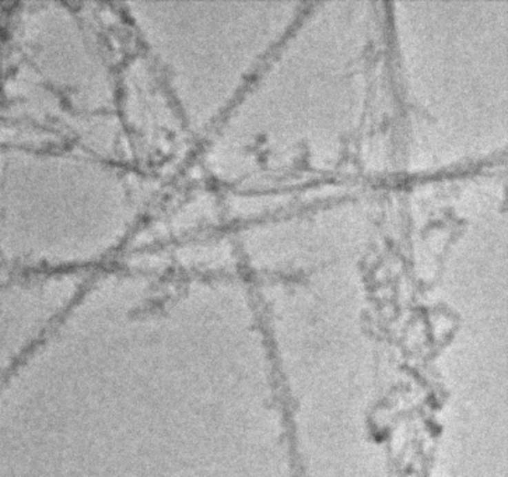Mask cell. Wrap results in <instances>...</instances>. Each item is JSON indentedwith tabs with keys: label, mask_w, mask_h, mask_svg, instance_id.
Segmentation results:
<instances>
[{
	"label": "cell",
	"mask_w": 508,
	"mask_h": 477,
	"mask_svg": "<svg viewBox=\"0 0 508 477\" xmlns=\"http://www.w3.org/2000/svg\"><path fill=\"white\" fill-rule=\"evenodd\" d=\"M119 119L132 163L164 179L190 128L133 39L119 69Z\"/></svg>",
	"instance_id": "6da1fadb"
}]
</instances>
